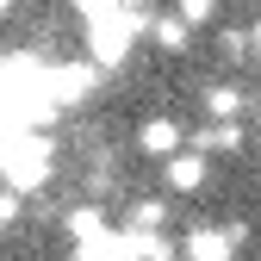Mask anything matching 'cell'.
Returning <instances> with one entry per match:
<instances>
[{"label": "cell", "mask_w": 261, "mask_h": 261, "mask_svg": "<svg viewBox=\"0 0 261 261\" xmlns=\"http://www.w3.org/2000/svg\"><path fill=\"white\" fill-rule=\"evenodd\" d=\"M243 106H249L243 87H212V93H205V112H212L218 124H243Z\"/></svg>", "instance_id": "obj_7"}, {"label": "cell", "mask_w": 261, "mask_h": 261, "mask_svg": "<svg viewBox=\"0 0 261 261\" xmlns=\"http://www.w3.org/2000/svg\"><path fill=\"white\" fill-rule=\"evenodd\" d=\"M174 13H180L187 25H212V19H218V0H174Z\"/></svg>", "instance_id": "obj_13"}, {"label": "cell", "mask_w": 261, "mask_h": 261, "mask_svg": "<svg viewBox=\"0 0 261 261\" xmlns=\"http://www.w3.org/2000/svg\"><path fill=\"white\" fill-rule=\"evenodd\" d=\"M218 50H224V62H243V50H255V44H249V31H218Z\"/></svg>", "instance_id": "obj_14"}, {"label": "cell", "mask_w": 261, "mask_h": 261, "mask_svg": "<svg viewBox=\"0 0 261 261\" xmlns=\"http://www.w3.org/2000/svg\"><path fill=\"white\" fill-rule=\"evenodd\" d=\"M205 187V149H187L168 162V193H199Z\"/></svg>", "instance_id": "obj_6"}, {"label": "cell", "mask_w": 261, "mask_h": 261, "mask_svg": "<svg viewBox=\"0 0 261 261\" xmlns=\"http://www.w3.org/2000/svg\"><path fill=\"white\" fill-rule=\"evenodd\" d=\"M237 243H243V224H199V230H187L180 255L187 261H237Z\"/></svg>", "instance_id": "obj_4"}, {"label": "cell", "mask_w": 261, "mask_h": 261, "mask_svg": "<svg viewBox=\"0 0 261 261\" xmlns=\"http://www.w3.org/2000/svg\"><path fill=\"white\" fill-rule=\"evenodd\" d=\"M62 261H75V255H62Z\"/></svg>", "instance_id": "obj_16"}, {"label": "cell", "mask_w": 261, "mask_h": 261, "mask_svg": "<svg viewBox=\"0 0 261 261\" xmlns=\"http://www.w3.org/2000/svg\"><path fill=\"white\" fill-rule=\"evenodd\" d=\"M100 87V62L93 56H50V100L56 112H81Z\"/></svg>", "instance_id": "obj_3"}, {"label": "cell", "mask_w": 261, "mask_h": 261, "mask_svg": "<svg viewBox=\"0 0 261 261\" xmlns=\"http://www.w3.org/2000/svg\"><path fill=\"white\" fill-rule=\"evenodd\" d=\"M162 224H168V199H137L124 230H149V237H162Z\"/></svg>", "instance_id": "obj_9"}, {"label": "cell", "mask_w": 261, "mask_h": 261, "mask_svg": "<svg viewBox=\"0 0 261 261\" xmlns=\"http://www.w3.org/2000/svg\"><path fill=\"white\" fill-rule=\"evenodd\" d=\"M193 149H243V124H218V130H205Z\"/></svg>", "instance_id": "obj_12"}, {"label": "cell", "mask_w": 261, "mask_h": 261, "mask_svg": "<svg viewBox=\"0 0 261 261\" xmlns=\"http://www.w3.org/2000/svg\"><path fill=\"white\" fill-rule=\"evenodd\" d=\"M7 193H38L50 174H56V137L50 130H7Z\"/></svg>", "instance_id": "obj_1"}, {"label": "cell", "mask_w": 261, "mask_h": 261, "mask_svg": "<svg viewBox=\"0 0 261 261\" xmlns=\"http://www.w3.org/2000/svg\"><path fill=\"white\" fill-rule=\"evenodd\" d=\"M137 155H149V162L168 168L174 155H187V124L180 118H143L137 124Z\"/></svg>", "instance_id": "obj_5"}, {"label": "cell", "mask_w": 261, "mask_h": 261, "mask_svg": "<svg viewBox=\"0 0 261 261\" xmlns=\"http://www.w3.org/2000/svg\"><path fill=\"white\" fill-rule=\"evenodd\" d=\"M69 7H75L81 25H100V19H112L118 7H130V0H69Z\"/></svg>", "instance_id": "obj_11"}, {"label": "cell", "mask_w": 261, "mask_h": 261, "mask_svg": "<svg viewBox=\"0 0 261 261\" xmlns=\"http://www.w3.org/2000/svg\"><path fill=\"white\" fill-rule=\"evenodd\" d=\"M143 31H155V25H149V13L137 7V0H130V7H118L112 19L87 25V56L100 62V69H118V62L137 50V38H143Z\"/></svg>", "instance_id": "obj_2"}, {"label": "cell", "mask_w": 261, "mask_h": 261, "mask_svg": "<svg viewBox=\"0 0 261 261\" xmlns=\"http://www.w3.org/2000/svg\"><path fill=\"white\" fill-rule=\"evenodd\" d=\"M249 44H255V56H261V25H255V31H249Z\"/></svg>", "instance_id": "obj_15"}, {"label": "cell", "mask_w": 261, "mask_h": 261, "mask_svg": "<svg viewBox=\"0 0 261 261\" xmlns=\"http://www.w3.org/2000/svg\"><path fill=\"white\" fill-rule=\"evenodd\" d=\"M187 38H193V25H187L180 13L155 19V50H162V56H180V50H187Z\"/></svg>", "instance_id": "obj_8"}, {"label": "cell", "mask_w": 261, "mask_h": 261, "mask_svg": "<svg viewBox=\"0 0 261 261\" xmlns=\"http://www.w3.org/2000/svg\"><path fill=\"white\" fill-rule=\"evenodd\" d=\"M62 224H69V237H75V243H87V237H100V230H106V212H100V205H75Z\"/></svg>", "instance_id": "obj_10"}]
</instances>
